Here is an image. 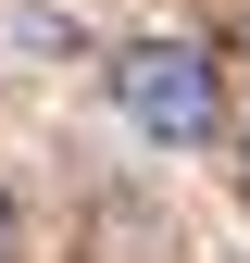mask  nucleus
Segmentation results:
<instances>
[{
	"instance_id": "1",
	"label": "nucleus",
	"mask_w": 250,
	"mask_h": 263,
	"mask_svg": "<svg viewBox=\"0 0 250 263\" xmlns=\"http://www.w3.org/2000/svg\"><path fill=\"white\" fill-rule=\"evenodd\" d=\"M113 113L163 151H200L225 125V63L200 38H138V50H113Z\"/></svg>"
},
{
	"instance_id": "2",
	"label": "nucleus",
	"mask_w": 250,
	"mask_h": 263,
	"mask_svg": "<svg viewBox=\"0 0 250 263\" xmlns=\"http://www.w3.org/2000/svg\"><path fill=\"white\" fill-rule=\"evenodd\" d=\"M238 201H250V125H238Z\"/></svg>"
}]
</instances>
